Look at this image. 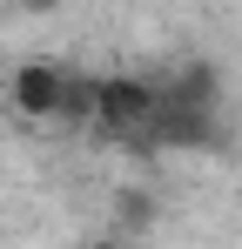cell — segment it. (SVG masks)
<instances>
[{"mask_svg": "<svg viewBox=\"0 0 242 249\" xmlns=\"http://www.w3.org/2000/svg\"><path fill=\"white\" fill-rule=\"evenodd\" d=\"M94 128L121 142V148H135V155H148V128H155V81H141V74H101L94 81Z\"/></svg>", "mask_w": 242, "mask_h": 249, "instance_id": "obj_1", "label": "cell"}, {"mask_svg": "<svg viewBox=\"0 0 242 249\" xmlns=\"http://www.w3.org/2000/svg\"><path fill=\"white\" fill-rule=\"evenodd\" d=\"M68 74L74 68H61V61H20L14 81H7V94H14V108L27 122H54L61 115V94H68Z\"/></svg>", "mask_w": 242, "mask_h": 249, "instance_id": "obj_2", "label": "cell"}, {"mask_svg": "<svg viewBox=\"0 0 242 249\" xmlns=\"http://www.w3.org/2000/svg\"><path fill=\"white\" fill-rule=\"evenodd\" d=\"M115 215L128 222V229H141V222H148L155 209H148V196H141V189H121V196H115Z\"/></svg>", "mask_w": 242, "mask_h": 249, "instance_id": "obj_3", "label": "cell"}, {"mask_svg": "<svg viewBox=\"0 0 242 249\" xmlns=\"http://www.w3.org/2000/svg\"><path fill=\"white\" fill-rule=\"evenodd\" d=\"M20 7H27V14H54L61 0H20Z\"/></svg>", "mask_w": 242, "mask_h": 249, "instance_id": "obj_4", "label": "cell"}, {"mask_svg": "<svg viewBox=\"0 0 242 249\" xmlns=\"http://www.w3.org/2000/svg\"><path fill=\"white\" fill-rule=\"evenodd\" d=\"M87 249H128V236H101V243H87Z\"/></svg>", "mask_w": 242, "mask_h": 249, "instance_id": "obj_5", "label": "cell"}]
</instances>
